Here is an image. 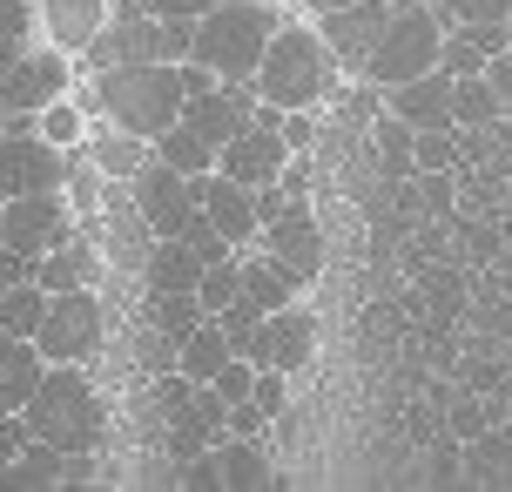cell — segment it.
Returning <instances> with one entry per match:
<instances>
[{
	"mask_svg": "<svg viewBox=\"0 0 512 492\" xmlns=\"http://www.w3.org/2000/svg\"><path fill=\"white\" fill-rule=\"evenodd\" d=\"M196 277H203V257L182 236H155L149 243V257H142V284L149 290H196Z\"/></svg>",
	"mask_w": 512,
	"mask_h": 492,
	"instance_id": "cell-22",
	"label": "cell"
},
{
	"mask_svg": "<svg viewBox=\"0 0 512 492\" xmlns=\"http://www.w3.org/2000/svg\"><path fill=\"white\" fill-rule=\"evenodd\" d=\"M364 135H371V156H378V176L384 182H405L411 176V122H398L391 108H378L371 122H364Z\"/></svg>",
	"mask_w": 512,
	"mask_h": 492,
	"instance_id": "cell-26",
	"label": "cell"
},
{
	"mask_svg": "<svg viewBox=\"0 0 512 492\" xmlns=\"http://www.w3.org/2000/svg\"><path fill=\"white\" fill-rule=\"evenodd\" d=\"M445 27H472V21H506L512 0H425Z\"/></svg>",
	"mask_w": 512,
	"mask_h": 492,
	"instance_id": "cell-36",
	"label": "cell"
},
{
	"mask_svg": "<svg viewBox=\"0 0 512 492\" xmlns=\"http://www.w3.org/2000/svg\"><path fill=\"white\" fill-rule=\"evenodd\" d=\"M283 162H290V149H283V135L263 129V122H250L243 135H230V142L216 149V169H223V176H236L243 189H250V182H277Z\"/></svg>",
	"mask_w": 512,
	"mask_h": 492,
	"instance_id": "cell-16",
	"label": "cell"
},
{
	"mask_svg": "<svg viewBox=\"0 0 512 492\" xmlns=\"http://www.w3.org/2000/svg\"><path fill=\"white\" fill-rule=\"evenodd\" d=\"M310 344H317V324H310V311L283 304V311L263 317V337H256V364H270V371H304V364H310Z\"/></svg>",
	"mask_w": 512,
	"mask_h": 492,
	"instance_id": "cell-18",
	"label": "cell"
},
{
	"mask_svg": "<svg viewBox=\"0 0 512 492\" xmlns=\"http://www.w3.org/2000/svg\"><path fill=\"white\" fill-rule=\"evenodd\" d=\"M14 54H21L14 41H0V75H7V61H14Z\"/></svg>",
	"mask_w": 512,
	"mask_h": 492,
	"instance_id": "cell-51",
	"label": "cell"
},
{
	"mask_svg": "<svg viewBox=\"0 0 512 492\" xmlns=\"http://www.w3.org/2000/svg\"><path fill=\"white\" fill-rule=\"evenodd\" d=\"M95 344H102V304H95V290H48V311L34 324V351L48 364H88L95 358Z\"/></svg>",
	"mask_w": 512,
	"mask_h": 492,
	"instance_id": "cell-6",
	"label": "cell"
},
{
	"mask_svg": "<svg viewBox=\"0 0 512 492\" xmlns=\"http://www.w3.org/2000/svg\"><path fill=\"white\" fill-rule=\"evenodd\" d=\"M438 68H445L452 81H459V75H486V54L472 48L459 27H445V34H438Z\"/></svg>",
	"mask_w": 512,
	"mask_h": 492,
	"instance_id": "cell-38",
	"label": "cell"
},
{
	"mask_svg": "<svg viewBox=\"0 0 512 492\" xmlns=\"http://www.w3.org/2000/svg\"><path fill=\"white\" fill-rule=\"evenodd\" d=\"M270 34H277L270 0H216L209 14L189 21V61H203L216 81H250Z\"/></svg>",
	"mask_w": 512,
	"mask_h": 492,
	"instance_id": "cell-2",
	"label": "cell"
},
{
	"mask_svg": "<svg viewBox=\"0 0 512 492\" xmlns=\"http://www.w3.org/2000/svg\"><path fill=\"white\" fill-rule=\"evenodd\" d=\"M27 439H34V432H27V418H21V412H0V466H7V459H14Z\"/></svg>",
	"mask_w": 512,
	"mask_h": 492,
	"instance_id": "cell-47",
	"label": "cell"
},
{
	"mask_svg": "<svg viewBox=\"0 0 512 492\" xmlns=\"http://www.w3.org/2000/svg\"><path fill=\"white\" fill-rule=\"evenodd\" d=\"M135 358L149 364V371H176V337H162L149 324V337H142V351H135Z\"/></svg>",
	"mask_w": 512,
	"mask_h": 492,
	"instance_id": "cell-44",
	"label": "cell"
},
{
	"mask_svg": "<svg viewBox=\"0 0 512 492\" xmlns=\"http://www.w3.org/2000/svg\"><path fill=\"white\" fill-rule=\"evenodd\" d=\"M68 479V452H54L48 439H27L7 466H0V486L7 492H48Z\"/></svg>",
	"mask_w": 512,
	"mask_h": 492,
	"instance_id": "cell-21",
	"label": "cell"
},
{
	"mask_svg": "<svg viewBox=\"0 0 512 492\" xmlns=\"http://www.w3.org/2000/svg\"><path fill=\"white\" fill-rule=\"evenodd\" d=\"M155 162H169L176 176H203V169H216V149H209L189 122H176V129L155 135Z\"/></svg>",
	"mask_w": 512,
	"mask_h": 492,
	"instance_id": "cell-28",
	"label": "cell"
},
{
	"mask_svg": "<svg viewBox=\"0 0 512 492\" xmlns=\"http://www.w3.org/2000/svg\"><path fill=\"white\" fill-rule=\"evenodd\" d=\"M128 196L142 209V230L149 236H182V223L196 216V176H176L169 162H155V156L128 176Z\"/></svg>",
	"mask_w": 512,
	"mask_h": 492,
	"instance_id": "cell-8",
	"label": "cell"
},
{
	"mask_svg": "<svg viewBox=\"0 0 512 492\" xmlns=\"http://www.w3.org/2000/svg\"><path fill=\"white\" fill-rule=\"evenodd\" d=\"M411 169H459V142H452V129H418L411 135Z\"/></svg>",
	"mask_w": 512,
	"mask_h": 492,
	"instance_id": "cell-37",
	"label": "cell"
},
{
	"mask_svg": "<svg viewBox=\"0 0 512 492\" xmlns=\"http://www.w3.org/2000/svg\"><path fill=\"white\" fill-rule=\"evenodd\" d=\"M378 95L411 129H452V75L445 68H425V75L398 81V88H378Z\"/></svg>",
	"mask_w": 512,
	"mask_h": 492,
	"instance_id": "cell-15",
	"label": "cell"
},
{
	"mask_svg": "<svg viewBox=\"0 0 512 492\" xmlns=\"http://www.w3.org/2000/svg\"><path fill=\"white\" fill-rule=\"evenodd\" d=\"M155 236H142V209L128 189H108V257L122 263V270H142Z\"/></svg>",
	"mask_w": 512,
	"mask_h": 492,
	"instance_id": "cell-25",
	"label": "cell"
},
{
	"mask_svg": "<svg viewBox=\"0 0 512 492\" xmlns=\"http://www.w3.org/2000/svg\"><path fill=\"white\" fill-rule=\"evenodd\" d=\"M0 243H7V230H0Z\"/></svg>",
	"mask_w": 512,
	"mask_h": 492,
	"instance_id": "cell-54",
	"label": "cell"
},
{
	"mask_svg": "<svg viewBox=\"0 0 512 492\" xmlns=\"http://www.w3.org/2000/svg\"><path fill=\"white\" fill-rule=\"evenodd\" d=\"M250 88H256V102H270V108H317L324 95H337V61H331V48H324V34H317V27H283L277 21Z\"/></svg>",
	"mask_w": 512,
	"mask_h": 492,
	"instance_id": "cell-3",
	"label": "cell"
},
{
	"mask_svg": "<svg viewBox=\"0 0 512 492\" xmlns=\"http://www.w3.org/2000/svg\"><path fill=\"white\" fill-rule=\"evenodd\" d=\"M21 418H27L34 439H48L68 459H95L102 452V432H108V412H102V398H95L81 364H48L34 398L21 405Z\"/></svg>",
	"mask_w": 512,
	"mask_h": 492,
	"instance_id": "cell-1",
	"label": "cell"
},
{
	"mask_svg": "<svg viewBox=\"0 0 512 492\" xmlns=\"http://www.w3.org/2000/svg\"><path fill=\"white\" fill-rule=\"evenodd\" d=\"M263 452H270L263 439H236V432H223L216 445H203V472H209V486H230V492L270 486V459H263Z\"/></svg>",
	"mask_w": 512,
	"mask_h": 492,
	"instance_id": "cell-19",
	"label": "cell"
},
{
	"mask_svg": "<svg viewBox=\"0 0 512 492\" xmlns=\"http://www.w3.org/2000/svg\"><path fill=\"white\" fill-rule=\"evenodd\" d=\"M438 34H445V21H438L425 0H418V7H391L378 48L364 54V81H371V88H398V81L438 68Z\"/></svg>",
	"mask_w": 512,
	"mask_h": 492,
	"instance_id": "cell-5",
	"label": "cell"
},
{
	"mask_svg": "<svg viewBox=\"0 0 512 492\" xmlns=\"http://www.w3.org/2000/svg\"><path fill=\"white\" fill-rule=\"evenodd\" d=\"M68 95V54L61 48H34V54H14L7 75H0V108L7 115H41L48 102Z\"/></svg>",
	"mask_w": 512,
	"mask_h": 492,
	"instance_id": "cell-9",
	"label": "cell"
},
{
	"mask_svg": "<svg viewBox=\"0 0 512 492\" xmlns=\"http://www.w3.org/2000/svg\"><path fill=\"white\" fill-rule=\"evenodd\" d=\"M196 209H203L209 223H216V230L230 236L236 250H243V243L256 236V209H250V189H243L236 176H223V169H203V176H196Z\"/></svg>",
	"mask_w": 512,
	"mask_h": 492,
	"instance_id": "cell-17",
	"label": "cell"
},
{
	"mask_svg": "<svg viewBox=\"0 0 512 492\" xmlns=\"http://www.w3.org/2000/svg\"><path fill=\"white\" fill-rule=\"evenodd\" d=\"M506 34H512V14H506Z\"/></svg>",
	"mask_w": 512,
	"mask_h": 492,
	"instance_id": "cell-53",
	"label": "cell"
},
{
	"mask_svg": "<svg viewBox=\"0 0 512 492\" xmlns=\"http://www.w3.org/2000/svg\"><path fill=\"white\" fill-rule=\"evenodd\" d=\"M162 61H189V21H162Z\"/></svg>",
	"mask_w": 512,
	"mask_h": 492,
	"instance_id": "cell-49",
	"label": "cell"
},
{
	"mask_svg": "<svg viewBox=\"0 0 512 492\" xmlns=\"http://www.w3.org/2000/svg\"><path fill=\"white\" fill-rule=\"evenodd\" d=\"M182 243H189V250H196V257L203 263H216V257H236V243L223 230H216V223H209L203 209H196V216H189V223H182Z\"/></svg>",
	"mask_w": 512,
	"mask_h": 492,
	"instance_id": "cell-39",
	"label": "cell"
},
{
	"mask_svg": "<svg viewBox=\"0 0 512 492\" xmlns=\"http://www.w3.org/2000/svg\"><path fill=\"white\" fill-rule=\"evenodd\" d=\"M297 290H304V284H297L283 263H270V257L236 263V297L256 304V311H283V304H297Z\"/></svg>",
	"mask_w": 512,
	"mask_h": 492,
	"instance_id": "cell-23",
	"label": "cell"
},
{
	"mask_svg": "<svg viewBox=\"0 0 512 492\" xmlns=\"http://www.w3.org/2000/svg\"><path fill=\"white\" fill-rule=\"evenodd\" d=\"M196 304H203V317H216L223 304H236V257L203 263V277H196Z\"/></svg>",
	"mask_w": 512,
	"mask_h": 492,
	"instance_id": "cell-34",
	"label": "cell"
},
{
	"mask_svg": "<svg viewBox=\"0 0 512 492\" xmlns=\"http://www.w3.org/2000/svg\"><path fill=\"white\" fill-rule=\"evenodd\" d=\"M230 358H236V351H230V337L216 331V317H196V324L176 337V371H182V378H196V385H209Z\"/></svg>",
	"mask_w": 512,
	"mask_h": 492,
	"instance_id": "cell-20",
	"label": "cell"
},
{
	"mask_svg": "<svg viewBox=\"0 0 512 492\" xmlns=\"http://www.w3.org/2000/svg\"><path fill=\"white\" fill-rule=\"evenodd\" d=\"M304 7H317V14H331V7H351V0H304Z\"/></svg>",
	"mask_w": 512,
	"mask_h": 492,
	"instance_id": "cell-50",
	"label": "cell"
},
{
	"mask_svg": "<svg viewBox=\"0 0 512 492\" xmlns=\"http://www.w3.org/2000/svg\"><path fill=\"white\" fill-rule=\"evenodd\" d=\"M41 135H48L54 149H75V142H81V122H75V108L48 102V108H41Z\"/></svg>",
	"mask_w": 512,
	"mask_h": 492,
	"instance_id": "cell-42",
	"label": "cell"
},
{
	"mask_svg": "<svg viewBox=\"0 0 512 492\" xmlns=\"http://www.w3.org/2000/svg\"><path fill=\"white\" fill-rule=\"evenodd\" d=\"M0 135H7V108H0Z\"/></svg>",
	"mask_w": 512,
	"mask_h": 492,
	"instance_id": "cell-52",
	"label": "cell"
},
{
	"mask_svg": "<svg viewBox=\"0 0 512 492\" xmlns=\"http://www.w3.org/2000/svg\"><path fill=\"white\" fill-rule=\"evenodd\" d=\"M196 317H203L196 290H149V324H155L162 337H182Z\"/></svg>",
	"mask_w": 512,
	"mask_h": 492,
	"instance_id": "cell-31",
	"label": "cell"
},
{
	"mask_svg": "<svg viewBox=\"0 0 512 492\" xmlns=\"http://www.w3.org/2000/svg\"><path fill=\"white\" fill-rule=\"evenodd\" d=\"M499 122V95L486 75H459L452 81V129H492Z\"/></svg>",
	"mask_w": 512,
	"mask_h": 492,
	"instance_id": "cell-29",
	"label": "cell"
},
{
	"mask_svg": "<svg viewBox=\"0 0 512 492\" xmlns=\"http://www.w3.org/2000/svg\"><path fill=\"white\" fill-rule=\"evenodd\" d=\"M41 311H48V290L41 284H7L0 290V331L7 337H34Z\"/></svg>",
	"mask_w": 512,
	"mask_h": 492,
	"instance_id": "cell-30",
	"label": "cell"
},
{
	"mask_svg": "<svg viewBox=\"0 0 512 492\" xmlns=\"http://www.w3.org/2000/svg\"><path fill=\"white\" fill-rule=\"evenodd\" d=\"M411 203L425 209V216H452V203H459V176L452 169H411Z\"/></svg>",
	"mask_w": 512,
	"mask_h": 492,
	"instance_id": "cell-33",
	"label": "cell"
},
{
	"mask_svg": "<svg viewBox=\"0 0 512 492\" xmlns=\"http://www.w3.org/2000/svg\"><path fill=\"white\" fill-rule=\"evenodd\" d=\"M7 284H34V257L0 243V290H7Z\"/></svg>",
	"mask_w": 512,
	"mask_h": 492,
	"instance_id": "cell-46",
	"label": "cell"
},
{
	"mask_svg": "<svg viewBox=\"0 0 512 492\" xmlns=\"http://www.w3.org/2000/svg\"><path fill=\"white\" fill-rule=\"evenodd\" d=\"M88 277H95V243L88 236H68V243H54V250L34 257V284L41 290H81Z\"/></svg>",
	"mask_w": 512,
	"mask_h": 492,
	"instance_id": "cell-24",
	"label": "cell"
},
{
	"mask_svg": "<svg viewBox=\"0 0 512 492\" xmlns=\"http://www.w3.org/2000/svg\"><path fill=\"white\" fill-rule=\"evenodd\" d=\"M68 182V149H54L41 129H7L0 135V189H61Z\"/></svg>",
	"mask_w": 512,
	"mask_h": 492,
	"instance_id": "cell-10",
	"label": "cell"
},
{
	"mask_svg": "<svg viewBox=\"0 0 512 492\" xmlns=\"http://www.w3.org/2000/svg\"><path fill=\"white\" fill-rule=\"evenodd\" d=\"M263 317H270V311H256V304H243V297L216 311V331L230 337L236 358H250V364H256V337H263Z\"/></svg>",
	"mask_w": 512,
	"mask_h": 492,
	"instance_id": "cell-32",
	"label": "cell"
},
{
	"mask_svg": "<svg viewBox=\"0 0 512 492\" xmlns=\"http://www.w3.org/2000/svg\"><path fill=\"white\" fill-rule=\"evenodd\" d=\"M486 81H492V95H499V108H512V48H499L486 61Z\"/></svg>",
	"mask_w": 512,
	"mask_h": 492,
	"instance_id": "cell-48",
	"label": "cell"
},
{
	"mask_svg": "<svg viewBox=\"0 0 512 492\" xmlns=\"http://www.w3.org/2000/svg\"><path fill=\"white\" fill-rule=\"evenodd\" d=\"M102 21H108V0H48V34H54L61 54L88 48V41L102 34Z\"/></svg>",
	"mask_w": 512,
	"mask_h": 492,
	"instance_id": "cell-27",
	"label": "cell"
},
{
	"mask_svg": "<svg viewBox=\"0 0 512 492\" xmlns=\"http://www.w3.org/2000/svg\"><path fill=\"white\" fill-rule=\"evenodd\" d=\"M250 378H256V364L250 358H230L216 378H209V391H216L223 405H236V398H250Z\"/></svg>",
	"mask_w": 512,
	"mask_h": 492,
	"instance_id": "cell-41",
	"label": "cell"
},
{
	"mask_svg": "<svg viewBox=\"0 0 512 492\" xmlns=\"http://www.w3.org/2000/svg\"><path fill=\"white\" fill-rule=\"evenodd\" d=\"M27 27H34V0H0V41L27 48Z\"/></svg>",
	"mask_w": 512,
	"mask_h": 492,
	"instance_id": "cell-43",
	"label": "cell"
},
{
	"mask_svg": "<svg viewBox=\"0 0 512 492\" xmlns=\"http://www.w3.org/2000/svg\"><path fill=\"white\" fill-rule=\"evenodd\" d=\"M81 54H88L95 68H115V61H162V21H155L149 7L128 0L122 14H108L102 34H95Z\"/></svg>",
	"mask_w": 512,
	"mask_h": 492,
	"instance_id": "cell-12",
	"label": "cell"
},
{
	"mask_svg": "<svg viewBox=\"0 0 512 492\" xmlns=\"http://www.w3.org/2000/svg\"><path fill=\"white\" fill-rule=\"evenodd\" d=\"M256 236H263V257L283 263L297 284H310V277L324 270V230H317V216H310L304 203H290L283 216H270Z\"/></svg>",
	"mask_w": 512,
	"mask_h": 492,
	"instance_id": "cell-11",
	"label": "cell"
},
{
	"mask_svg": "<svg viewBox=\"0 0 512 492\" xmlns=\"http://www.w3.org/2000/svg\"><path fill=\"white\" fill-rule=\"evenodd\" d=\"M95 162H102V169H108V176H115V182H128V176H135V169H142V162H149V142H142V135H108V142H102V149H95Z\"/></svg>",
	"mask_w": 512,
	"mask_h": 492,
	"instance_id": "cell-35",
	"label": "cell"
},
{
	"mask_svg": "<svg viewBox=\"0 0 512 492\" xmlns=\"http://www.w3.org/2000/svg\"><path fill=\"white\" fill-rule=\"evenodd\" d=\"M135 7H149L155 21H196V14L216 7V0H135Z\"/></svg>",
	"mask_w": 512,
	"mask_h": 492,
	"instance_id": "cell-45",
	"label": "cell"
},
{
	"mask_svg": "<svg viewBox=\"0 0 512 492\" xmlns=\"http://www.w3.org/2000/svg\"><path fill=\"white\" fill-rule=\"evenodd\" d=\"M250 405L263 418H283L290 412V391H283V371H270V364H256V378H250Z\"/></svg>",
	"mask_w": 512,
	"mask_h": 492,
	"instance_id": "cell-40",
	"label": "cell"
},
{
	"mask_svg": "<svg viewBox=\"0 0 512 492\" xmlns=\"http://www.w3.org/2000/svg\"><path fill=\"white\" fill-rule=\"evenodd\" d=\"M0 230H7V250L41 257V250H54V243L75 236V216L61 203V189H21V196L0 203Z\"/></svg>",
	"mask_w": 512,
	"mask_h": 492,
	"instance_id": "cell-7",
	"label": "cell"
},
{
	"mask_svg": "<svg viewBox=\"0 0 512 492\" xmlns=\"http://www.w3.org/2000/svg\"><path fill=\"white\" fill-rule=\"evenodd\" d=\"M384 21H391V0H351V7H331V14L317 21V34H324L331 61H344V68H364V54L378 48Z\"/></svg>",
	"mask_w": 512,
	"mask_h": 492,
	"instance_id": "cell-14",
	"label": "cell"
},
{
	"mask_svg": "<svg viewBox=\"0 0 512 492\" xmlns=\"http://www.w3.org/2000/svg\"><path fill=\"white\" fill-rule=\"evenodd\" d=\"M95 95L115 115V129L155 142L182 115V61H115L95 75Z\"/></svg>",
	"mask_w": 512,
	"mask_h": 492,
	"instance_id": "cell-4",
	"label": "cell"
},
{
	"mask_svg": "<svg viewBox=\"0 0 512 492\" xmlns=\"http://www.w3.org/2000/svg\"><path fill=\"white\" fill-rule=\"evenodd\" d=\"M250 108H256V88H250V81H216L209 95H189V102H182L176 122H189L209 149H223L230 135L250 129Z\"/></svg>",
	"mask_w": 512,
	"mask_h": 492,
	"instance_id": "cell-13",
	"label": "cell"
}]
</instances>
